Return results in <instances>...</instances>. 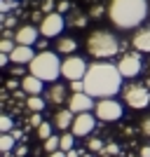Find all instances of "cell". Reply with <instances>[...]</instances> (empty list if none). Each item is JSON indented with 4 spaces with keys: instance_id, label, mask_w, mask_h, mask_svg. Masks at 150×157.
<instances>
[{
    "instance_id": "1f68e13d",
    "label": "cell",
    "mask_w": 150,
    "mask_h": 157,
    "mask_svg": "<svg viewBox=\"0 0 150 157\" xmlns=\"http://www.w3.org/2000/svg\"><path fill=\"white\" fill-rule=\"evenodd\" d=\"M54 7H56V0H45L42 2V12L49 14V12H54Z\"/></svg>"
},
{
    "instance_id": "6da1fadb",
    "label": "cell",
    "mask_w": 150,
    "mask_h": 157,
    "mask_svg": "<svg viewBox=\"0 0 150 157\" xmlns=\"http://www.w3.org/2000/svg\"><path fill=\"white\" fill-rule=\"evenodd\" d=\"M124 78L120 73L117 63H110L108 59H96L89 63L85 75V92L91 94L94 98H108L122 92Z\"/></svg>"
},
{
    "instance_id": "9a60e30c",
    "label": "cell",
    "mask_w": 150,
    "mask_h": 157,
    "mask_svg": "<svg viewBox=\"0 0 150 157\" xmlns=\"http://www.w3.org/2000/svg\"><path fill=\"white\" fill-rule=\"evenodd\" d=\"M73 120H75V113L66 105V108H56V113L52 117V124H54V129H59V131H68L73 127Z\"/></svg>"
},
{
    "instance_id": "4dcf8cb0",
    "label": "cell",
    "mask_w": 150,
    "mask_h": 157,
    "mask_svg": "<svg viewBox=\"0 0 150 157\" xmlns=\"http://www.w3.org/2000/svg\"><path fill=\"white\" fill-rule=\"evenodd\" d=\"M56 12H61V14L71 12V2H68V0H59V2H56Z\"/></svg>"
},
{
    "instance_id": "4316f807",
    "label": "cell",
    "mask_w": 150,
    "mask_h": 157,
    "mask_svg": "<svg viewBox=\"0 0 150 157\" xmlns=\"http://www.w3.org/2000/svg\"><path fill=\"white\" fill-rule=\"evenodd\" d=\"M87 148H89L91 152H98V150H103V141H101V138H89V141H87Z\"/></svg>"
},
{
    "instance_id": "d6a6232c",
    "label": "cell",
    "mask_w": 150,
    "mask_h": 157,
    "mask_svg": "<svg viewBox=\"0 0 150 157\" xmlns=\"http://www.w3.org/2000/svg\"><path fill=\"white\" fill-rule=\"evenodd\" d=\"M28 124H31V127H35V129H38V127L42 124V120H40V113H33V115H31V122H28Z\"/></svg>"
},
{
    "instance_id": "4fadbf2b",
    "label": "cell",
    "mask_w": 150,
    "mask_h": 157,
    "mask_svg": "<svg viewBox=\"0 0 150 157\" xmlns=\"http://www.w3.org/2000/svg\"><path fill=\"white\" fill-rule=\"evenodd\" d=\"M131 47L141 54H150V26H138L131 35Z\"/></svg>"
},
{
    "instance_id": "cb8c5ba5",
    "label": "cell",
    "mask_w": 150,
    "mask_h": 157,
    "mask_svg": "<svg viewBox=\"0 0 150 157\" xmlns=\"http://www.w3.org/2000/svg\"><path fill=\"white\" fill-rule=\"evenodd\" d=\"M14 47H17V40H14V38H2V40H0V52L12 54Z\"/></svg>"
},
{
    "instance_id": "277c9868",
    "label": "cell",
    "mask_w": 150,
    "mask_h": 157,
    "mask_svg": "<svg viewBox=\"0 0 150 157\" xmlns=\"http://www.w3.org/2000/svg\"><path fill=\"white\" fill-rule=\"evenodd\" d=\"M61 63L63 61L59 59V54L56 52H49V49H40L33 61L28 63V71L33 75H38L40 80H45V82H56V78L61 75Z\"/></svg>"
},
{
    "instance_id": "484cf974",
    "label": "cell",
    "mask_w": 150,
    "mask_h": 157,
    "mask_svg": "<svg viewBox=\"0 0 150 157\" xmlns=\"http://www.w3.org/2000/svg\"><path fill=\"white\" fill-rule=\"evenodd\" d=\"M103 14H108V7H101V5H94L89 10V17L91 19H101V17H103Z\"/></svg>"
},
{
    "instance_id": "8d00e7d4",
    "label": "cell",
    "mask_w": 150,
    "mask_h": 157,
    "mask_svg": "<svg viewBox=\"0 0 150 157\" xmlns=\"http://www.w3.org/2000/svg\"><path fill=\"white\" fill-rule=\"evenodd\" d=\"M47 40H49V38H42V40H38V42H35V47H40V49H45V47H49V45H47Z\"/></svg>"
},
{
    "instance_id": "5b68a950",
    "label": "cell",
    "mask_w": 150,
    "mask_h": 157,
    "mask_svg": "<svg viewBox=\"0 0 150 157\" xmlns=\"http://www.w3.org/2000/svg\"><path fill=\"white\" fill-rule=\"evenodd\" d=\"M122 103L134 110H143L150 105V87L145 82H129L122 87Z\"/></svg>"
},
{
    "instance_id": "7bdbcfd3",
    "label": "cell",
    "mask_w": 150,
    "mask_h": 157,
    "mask_svg": "<svg viewBox=\"0 0 150 157\" xmlns=\"http://www.w3.org/2000/svg\"><path fill=\"white\" fill-rule=\"evenodd\" d=\"M10 2H17V0H10Z\"/></svg>"
},
{
    "instance_id": "ac0fdd59",
    "label": "cell",
    "mask_w": 150,
    "mask_h": 157,
    "mask_svg": "<svg viewBox=\"0 0 150 157\" xmlns=\"http://www.w3.org/2000/svg\"><path fill=\"white\" fill-rule=\"evenodd\" d=\"M56 52L59 54H75V49H78V40L71 38V35H59V40H56Z\"/></svg>"
},
{
    "instance_id": "d590c367",
    "label": "cell",
    "mask_w": 150,
    "mask_h": 157,
    "mask_svg": "<svg viewBox=\"0 0 150 157\" xmlns=\"http://www.w3.org/2000/svg\"><path fill=\"white\" fill-rule=\"evenodd\" d=\"M19 87H21V82H17V80H7V89H19Z\"/></svg>"
},
{
    "instance_id": "52a82bcc",
    "label": "cell",
    "mask_w": 150,
    "mask_h": 157,
    "mask_svg": "<svg viewBox=\"0 0 150 157\" xmlns=\"http://www.w3.org/2000/svg\"><path fill=\"white\" fill-rule=\"evenodd\" d=\"M87 68H89V63H87L82 56L68 54V56L63 59V63H61V75H63L68 82H73V80H85Z\"/></svg>"
},
{
    "instance_id": "f1b7e54d",
    "label": "cell",
    "mask_w": 150,
    "mask_h": 157,
    "mask_svg": "<svg viewBox=\"0 0 150 157\" xmlns=\"http://www.w3.org/2000/svg\"><path fill=\"white\" fill-rule=\"evenodd\" d=\"M141 134H143L145 138H150V115L141 120Z\"/></svg>"
},
{
    "instance_id": "3957f363",
    "label": "cell",
    "mask_w": 150,
    "mask_h": 157,
    "mask_svg": "<svg viewBox=\"0 0 150 157\" xmlns=\"http://www.w3.org/2000/svg\"><path fill=\"white\" fill-rule=\"evenodd\" d=\"M87 52L94 56V59H113L117 56V52L122 49V42L117 40V35L108 28H96L87 35Z\"/></svg>"
},
{
    "instance_id": "ab89813d",
    "label": "cell",
    "mask_w": 150,
    "mask_h": 157,
    "mask_svg": "<svg viewBox=\"0 0 150 157\" xmlns=\"http://www.w3.org/2000/svg\"><path fill=\"white\" fill-rule=\"evenodd\" d=\"M10 134H12V136L17 138V141H19V138H21V131H19V129H12V131H10Z\"/></svg>"
},
{
    "instance_id": "e575fe53",
    "label": "cell",
    "mask_w": 150,
    "mask_h": 157,
    "mask_svg": "<svg viewBox=\"0 0 150 157\" xmlns=\"http://www.w3.org/2000/svg\"><path fill=\"white\" fill-rule=\"evenodd\" d=\"M14 24H17V19H14V17H5V14H2V28H10V26H14Z\"/></svg>"
},
{
    "instance_id": "9c48e42d",
    "label": "cell",
    "mask_w": 150,
    "mask_h": 157,
    "mask_svg": "<svg viewBox=\"0 0 150 157\" xmlns=\"http://www.w3.org/2000/svg\"><path fill=\"white\" fill-rule=\"evenodd\" d=\"M66 26H68V24H66V19H63L61 12H49V14H45V17L40 19L38 28H40V35H42V38H59Z\"/></svg>"
},
{
    "instance_id": "60d3db41",
    "label": "cell",
    "mask_w": 150,
    "mask_h": 157,
    "mask_svg": "<svg viewBox=\"0 0 150 157\" xmlns=\"http://www.w3.org/2000/svg\"><path fill=\"white\" fill-rule=\"evenodd\" d=\"M66 157H78V150H75V148H73V150H68V152H66Z\"/></svg>"
},
{
    "instance_id": "5bb4252c",
    "label": "cell",
    "mask_w": 150,
    "mask_h": 157,
    "mask_svg": "<svg viewBox=\"0 0 150 157\" xmlns=\"http://www.w3.org/2000/svg\"><path fill=\"white\" fill-rule=\"evenodd\" d=\"M40 38V28L38 26H31V24H26V26H19L17 31H14V40H17V45H35Z\"/></svg>"
},
{
    "instance_id": "ba28073f",
    "label": "cell",
    "mask_w": 150,
    "mask_h": 157,
    "mask_svg": "<svg viewBox=\"0 0 150 157\" xmlns=\"http://www.w3.org/2000/svg\"><path fill=\"white\" fill-rule=\"evenodd\" d=\"M117 68L120 73H122V78L124 80H134L141 75V71H143V59H141V52H127L122 54L117 59Z\"/></svg>"
},
{
    "instance_id": "7402d4cb",
    "label": "cell",
    "mask_w": 150,
    "mask_h": 157,
    "mask_svg": "<svg viewBox=\"0 0 150 157\" xmlns=\"http://www.w3.org/2000/svg\"><path fill=\"white\" fill-rule=\"evenodd\" d=\"M45 150H47V155H49V152H56V150H61V136H49L45 141Z\"/></svg>"
},
{
    "instance_id": "603a6c76",
    "label": "cell",
    "mask_w": 150,
    "mask_h": 157,
    "mask_svg": "<svg viewBox=\"0 0 150 157\" xmlns=\"http://www.w3.org/2000/svg\"><path fill=\"white\" fill-rule=\"evenodd\" d=\"M52 129H54V124H49V122H42V124L35 129V131H38V138H40V141H47V138L52 136Z\"/></svg>"
},
{
    "instance_id": "8992f818",
    "label": "cell",
    "mask_w": 150,
    "mask_h": 157,
    "mask_svg": "<svg viewBox=\"0 0 150 157\" xmlns=\"http://www.w3.org/2000/svg\"><path fill=\"white\" fill-rule=\"evenodd\" d=\"M122 103H120L115 96H108V98H96V105H94V115H96L101 122H117L122 117Z\"/></svg>"
},
{
    "instance_id": "30bf717a",
    "label": "cell",
    "mask_w": 150,
    "mask_h": 157,
    "mask_svg": "<svg viewBox=\"0 0 150 157\" xmlns=\"http://www.w3.org/2000/svg\"><path fill=\"white\" fill-rule=\"evenodd\" d=\"M96 115H94V110H89V113H78L75 115V120H73V127H71V131L75 134V136H89L91 131H94V127H96Z\"/></svg>"
},
{
    "instance_id": "ee69618b",
    "label": "cell",
    "mask_w": 150,
    "mask_h": 157,
    "mask_svg": "<svg viewBox=\"0 0 150 157\" xmlns=\"http://www.w3.org/2000/svg\"><path fill=\"white\" fill-rule=\"evenodd\" d=\"M148 68H150V61H148Z\"/></svg>"
},
{
    "instance_id": "8fae6325",
    "label": "cell",
    "mask_w": 150,
    "mask_h": 157,
    "mask_svg": "<svg viewBox=\"0 0 150 157\" xmlns=\"http://www.w3.org/2000/svg\"><path fill=\"white\" fill-rule=\"evenodd\" d=\"M66 105H68L75 115H78V113H89V110H94L96 98L91 96V94H87V92H71L68 103H66Z\"/></svg>"
},
{
    "instance_id": "ffe728a7",
    "label": "cell",
    "mask_w": 150,
    "mask_h": 157,
    "mask_svg": "<svg viewBox=\"0 0 150 157\" xmlns=\"http://www.w3.org/2000/svg\"><path fill=\"white\" fill-rule=\"evenodd\" d=\"M26 105L31 113H42L47 105V98H42V94H38V96H28L26 98Z\"/></svg>"
},
{
    "instance_id": "74e56055",
    "label": "cell",
    "mask_w": 150,
    "mask_h": 157,
    "mask_svg": "<svg viewBox=\"0 0 150 157\" xmlns=\"http://www.w3.org/2000/svg\"><path fill=\"white\" fill-rule=\"evenodd\" d=\"M141 157H150V145H143V148H141Z\"/></svg>"
},
{
    "instance_id": "7a4b0ae2",
    "label": "cell",
    "mask_w": 150,
    "mask_h": 157,
    "mask_svg": "<svg viewBox=\"0 0 150 157\" xmlns=\"http://www.w3.org/2000/svg\"><path fill=\"white\" fill-rule=\"evenodd\" d=\"M150 17L148 0H108V19L117 31H134Z\"/></svg>"
},
{
    "instance_id": "2e32d148",
    "label": "cell",
    "mask_w": 150,
    "mask_h": 157,
    "mask_svg": "<svg viewBox=\"0 0 150 157\" xmlns=\"http://www.w3.org/2000/svg\"><path fill=\"white\" fill-rule=\"evenodd\" d=\"M42 82H45V80H40L38 75L28 73V75L21 78V89L26 92V96H38V94H42V89H45Z\"/></svg>"
},
{
    "instance_id": "836d02e7",
    "label": "cell",
    "mask_w": 150,
    "mask_h": 157,
    "mask_svg": "<svg viewBox=\"0 0 150 157\" xmlns=\"http://www.w3.org/2000/svg\"><path fill=\"white\" fill-rule=\"evenodd\" d=\"M14 155H17V157H26L28 148H26V145H17V148H14Z\"/></svg>"
},
{
    "instance_id": "d6986e66",
    "label": "cell",
    "mask_w": 150,
    "mask_h": 157,
    "mask_svg": "<svg viewBox=\"0 0 150 157\" xmlns=\"http://www.w3.org/2000/svg\"><path fill=\"white\" fill-rule=\"evenodd\" d=\"M89 19H91L89 14H82L80 10H71L68 17H66V24H68V28H87Z\"/></svg>"
},
{
    "instance_id": "44dd1931",
    "label": "cell",
    "mask_w": 150,
    "mask_h": 157,
    "mask_svg": "<svg viewBox=\"0 0 150 157\" xmlns=\"http://www.w3.org/2000/svg\"><path fill=\"white\" fill-rule=\"evenodd\" d=\"M14 148H17V138L12 134H2L0 136V152L5 155V152H12Z\"/></svg>"
},
{
    "instance_id": "b9f144b4",
    "label": "cell",
    "mask_w": 150,
    "mask_h": 157,
    "mask_svg": "<svg viewBox=\"0 0 150 157\" xmlns=\"http://www.w3.org/2000/svg\"><path fill=\"white\" fill-rule=\"evenodd\" d=\"M145 85H148V87H150V78H148V80H145Z\"/></svg>"
},
{
    "instance_id": "f546056e",
    "label": "cell",
    "mask_w": 150,
    "mask_h": 157,
    "mask_svg": "<svg viewBox=\"0 0 150 157\" xmlns=\"http://www.w3.org/2000/svg\"><path fill=\"white\" fill-rule=\"evenodd\" d=\"M68 87H71V92H85V80H73L68 82Z\"/></svg>"
},
{
    "instance_id": "f35d334b",
    "label": "cell",
    "mask_w": 150,
    "mask_h": 157,
    "mask_svg": "<svg viewBox=\"0 0 150 157\" xmlns=\"http://www.w3.org/2000/svg\"><path fill=\"white\" fill-rule=\"evenodd\" d=\"M47 157H66V150H56V152H49Z\"/></svg>"
},
{
    "instance_id": "e0dca14e",
    "label": "cell",
    "mask_w": 150,
    "mask_h": 157,
    "mask_svg": "<svg viewBox=\"0 0 150 157\" xmlns=\"http://www.w3.org/2000/svg\"><path fill=\"white\" fill-rule=\"evenodd\" d=\"M35 49H33L31 45H17L14 47V52L10 54V59H12V63H24V66H28L33 61V56H35Z\"/></svg>"
},
{
    "instance_id": "83f0119b",
    "label": "cell",
    "mask_w": 150,
    "mask_h": 157,
    "mask_svg": "<svg viewBox=\"0 0 150 157\" xmlns=\"http://www.w3.org/2000/svg\"><path fill=\"white\" fill-rule=\"evenodd\" d=\"M10 73H12V78H24V75H26V66L24 63H14Z\"/></svg>"
},
{
    "instance_id": "d4e9b609",
    "label": "cell",
    "mask_w": 150,
    "mask_h": 157,
    "mask_svg": "<svg viewBox=\"0 0 150 157\" xmlns=\"http://www.w3.org/2000/svg\"><path fill=\"white\" fill-rule=\"evenodd\" d=\"M12 129H14V120L10 117V115H2V117H0V131H2V134H10Z\"/></svg>"
},
{
    "instance_id": "7c38bea8",
    "label": "cell",
    "mask_w": 150,
    "mask_h": 157,
    "mask_svg": "<svg viewBox=\"0 0 150 157\" xmlns=\"http://www.w3.org/2000/svg\"><path fill=\"white\" fill-rule=\"evenodd\" d=\"M68 89H66V85H61V82H52V85L45 89V98L49 105H56V108H61L63 103H68Z\"/></svg>"
}]
</instances>
